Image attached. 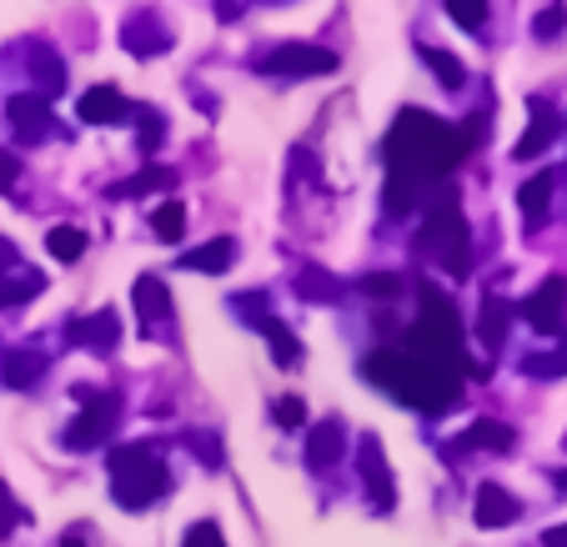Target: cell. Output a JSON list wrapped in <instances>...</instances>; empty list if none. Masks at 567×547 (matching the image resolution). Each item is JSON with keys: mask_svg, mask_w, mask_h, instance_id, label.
<instances>
[{"mask_svg": "<svg viewBox=\"0 0 567 547\" xmlns=\"http://www.w3.org/2000/svg\"><path fill=\"white\" fill-rule=\"evenodd\" d=\"M151 226H156L161 241H182V231H186V206H182V202H161L156 211H151Z\"/></svg>", "mask_w": 567, "mask_h": 547, "instance_id": "obj_25", "label": "cell"}, {"mask_svg": "<svg viewBox=\"0 0 567 547\" xmlns=\"http://www.w3.org/2000/svg\"><path fill=\"white\" fill-rule=\"evenodd\" d=\"M362 477L372 483L377 507H392V477H386V462H382V447H377V437L362 442Z\"/></svg>", "mask_w": 567, "mask_h": 547, "instance_id": "obj_17", "label": "cell"}, {"mask_svg": "<svg viewBox=\"0 0 567 547\" xmlns=\"http://www.w3.org/2000/svg\"><path fill=\"white\" fill-rule=\"evenodd\" d=\"M427 251L447 267V277H467L472 271V237H467V216H462L457 192H432V211H427Z\"/></svg>", "mask_w": 567, "mask_h": 547, "instance_id": "obj_4", "label": "cell"}, {"mask_svg": "<svg viewBox=\"0 0 567 547\" xmlns=\"http://www.w3.org/2000/svg\"><path fill=\"white\" fill-rule=\"evenodd\" d=\"M35 291H41V277H35V271H25L21 281H11V277H6V267H0V307L25 301V297H35Z\"/></svg>", "mask_w": 567, "mask_h": 547, "instance_id": "obj_28", "label": "cell"}, {"mask_svg": "<svg viewBox=\"0 0 567 547\" xmlns=\"http://www.w3.org/2000/svg\"><path fill=\"white\" fill-rule=\"evenodd\" d=\"M45 247H51L55 261H81L86 257V231L81 226H55L51 237H45Z\"/></svg>", "mask_w": 567, "mask_h": 547, "instance_id": "obj_24", "label": "cell"}, {"mask_svg": "<svg viewBox=\"0 0 567 547\" xmlns=\"http://www.w3.org/2000/svg\"><path fill=\"white\" fill-rule=\"evenodd\" d=\"M557 131H563V121H557V111L547 106V101H533V126H527V136L517 141V162H533V156H543L547 146L557 141Z\"/></svg>", "mask_w": 567, "mask_h": 547, "instance_id": "obj_10", "label": "cell"}, {"mask_svg": "<svg viewBox=\"0 0 567 547\" xmlns=\"http://www.w3.org/2000/svg\"><path fill=\"white\" fill-rule=\"evenodd\" d=\"M121 337V317L116 311H96L86 322H71V342L75 347H96V352H111Z\"/></svg>", "mask_w": 567, "mask_h": 547, "instance_id": "obj_12", "label": "cell"}, {"mask_svg": "<svg viewBox=\"0 0 567 547\" xmlns=\"http://www.w3.org/2000/svg\"><path fill=\"white\" fill-rule=\"evenodd\" d=\"M172 487V473H166V462L156 457V447L146 442H131V447H116L111 452V497L121 507H151L161 493Z\"/></svg>", "mask_w": 567, "mask_h": 547, "instance_id": "obj_3", "label": "cell"}, {"mask_svg": "<svg viewBox=\"0 0 567 547\" xmlns=\"http://www.w3.org/2000/svg\"><path fill=\"white\" fill-rule=\"evenodd\" d=\"M267 75H287V81H311V75H332L337 71V55L327 45H307V41H287L261 61Z\"/></svg>", "mask_w": 567, "mask_h": 547, "instance_id": "obj_6", "label": "cell"}, {"mask_svg": "<svg viewBox=\"0 0 567 547\" xmlns=\"http://www.w3.org/2000/svg\"><path fill=\"white\" fill-rule=\"evenodd\" d=\"M442 6L462 31H482V21H487V0H442Z\"/></svg>", "mask_w": 567, "mask_h": 547, "instance_id": "obj_27", "label": "cell"}, {"mask_svg": "<svg viewBox=\"0 0 567 547\" xmlns=\"http://www.w3.org/2000/svg\"><path fill=\"white\" fill-rule=\"evenodd\" d=\"M527 376H563L567 372V347H557V352H537L523 362Z\"/></svg>", "mask_w": 567, "mask_h": 547, "instance_id": "obj_29", "label": "cell"}, {"mask_svg": "<svg viewBox=\"0 0 567 547\" xmlns=\"http://www.w3.org/2000/svg\"><path fill=\"white\" fill-rule=\"evenodd\" d=\"M557 487H567V473H557Z\"/></svg>", "mask_w": 567, "mask_h": 547, "instance_id": "obj_37", "label": "cell"}, {"mask_svg": "<svg viewBox=\"0 0 567 547\" xmlns=\"http://www.w3.org/2000/svg\"><path fill=\"white\" fill-rule=\"evenodd\" d=\"M543 547H567V523H563V527H547V533H543Z\"/></svg>", "mask_w": 567, "mask_h": 547, "instance_id": "obj_35", "label": "cell"}, {"mask_svg": "<svg viewBox=\"0 0 567 547\" xmlns=\"http://www.w3.org/2000/svg\"><path fill=\"white\" fill-rule=\"evenodd\" d=\"M337 457H342V422H321L307 442V462L311 467H332Z\"/></svg>", "mask_w": 567, "mask_h": 547, "instance_id": "obj_18", "label": "cell"}, {"mask_svg": "<svg viewBox=\"0 0 567 547\" xmlns=\"http://www.w3.org/2000/svg\"><path fill=\"white\" fill-rule=\"evenodd\" d=\"M136 311L146 327H161L166 317H172V297H166V287H161L156 277H141L136 281Z\"/></svg>", "mask_w": 567, "mask_h": 547, "instance_id": "obj_16", "label": "cell"}, {"mask_svg": "<svg viewBox=\"0 0 567 547\" xmlns=\"http://www.w3.org/2000/svg\"><path fill=\"white\" fill-rule=\"evenodd\" d=\"M271 417H277L281 427H301V422H307V407H301V398H281L277 407H271Z\"/></svg>", "mask_w": 567, "mask_h": 547, "instance_id": "obj_32", "label": "cell"}, {"mask_svg": "<svg viewBox=\"0 0 567 547\" xmlns=\"http://www.w3.org/2000/svg\"><path fill=\"white\" fill-rule=\"evenodd\" d=\"M377 386H386L396 402H408L417 412H447L462 398V372L437 357H427L422 347L402 342V347H382V352L367 357L362 367Z\"/></svg>", "mask_w": 567, "mask_h": 547, "instance_id": "obj_2", "label": "cell"}, {"mask_svg": "<svg viewBox=\"0 0 567 547\" xmlns=\"http://www.w3.org/2000/svg\"><path fill=\"white\" fill-rule=\"evenodd\" d=\"M31 71H35V81L45 86V96H55V91L65 86V71H61V61H55L51 51H31Z\"/></svg>", "mask_w": 567, "mask_h": 547, "instance_id": "obj_26", "label": "cell"}, {"mask_svg": "<svg viewBox=\"0 0 567 547\" xmlns=\"http://www.w3.org/2000/svg\"><path fill=\"white\" fill-rule=\"evenodd\" d=\"M251 322H257L261 332L271 337V352H277V362H281V367H297V362H301V342H297V337H291V332H281V327L271 322L267 311H257V317H251Z\"/></svg>", "mask_w": 567, "mask_h": 547, "instance_id": "obj_22", "label": "cell"}, {"mask_svg": "<svg viewBox=\"0 0 567 547\" xmlns=\"http://www.w3.org/2000/svg\"><path fill=\"white\" fill-rule=\"evenodd\" d=\"M402 287H408V281L392 277V271H377V277H362V291H372V297H396Z\"/></svg>", "mask_w": 567, "mask_h": 547, "instance_id": "obj_31", "label": "cell"}, {"mask_svg": "<svg viewBox=\"0 0 567 547\" xmlns=\"http://www.w3.org/2000/svg\"><path fill=\"white\" fill-rule=\"evenodd\" d=\"M472 513H477L482 527H507V523H517V517H523V503H517L507 487L482 483L477 487V507H472Z\"/></svg>", "mask_w": 567, "mask_h": 547, "instance_id": "obj_11", "label": "cell"}, {"mask_svg": "<svg viewBox=\"0 0 567 547\" xmlns=\"http://www.w3.org/2000/svg\"><path fill=\"white\" fill-rule=\"evenodd\" d=\"M182 547H226V537H221V527L216 523H196L192 533H186Z\"/></svg>", "mask_w": 567, "mask_h": 547, "instance_id": "obj_30", "label": "cell"}, {"mask_svg": "<svg viewBox=\"0 0 567 547\" xmlns=\"http://www.w3.org/2000/svg\"><path fill=\"white\" fill-rule=\"evenodd\" d=\"M231 261H236V241H231V237H212L206 247L186 251L182 267H186V271H206V277H216V271H226Z\"/></svg>", "mask_w": 567, "mask_h": 547, "instance_id": "obj_13", "label": "cell"}, {"mask_svg": "<svg viewBox=\"0 0 567 547\" xmlns=\"http://www.w3.org/2000/svg\"><path fill=\"white\" fill-rule=\"evenodd\" d=\"M45 372V357L41 352H11L6 362H0V376H6V386H35V376Z\"/></svg>", "mask_w": 567, "mask_h": 547, "instance_id": "obj_19", "label": "cell"}, {"mask_svg": "<svg viewBox=\"0 0 567 547\" xmlns=\"http://www.w3.org/2000/svg\"><path fill=\"white\" fill-rule=\"evenodd\" d=\"M81 417L65 427V447L71 452H86V447H96V442H106L111 437V427H116V417H121V402H116V392H81Z\"/></svg>", "mask_w": 567, "mask_h": 547, "instance_id": "obj_5", "label": "cell"}, {"mask_svg": "<svg viewBox=\"0 0 567 547\" xmlns=\"http://www.w3.org/2000/svg\"><path fill=\"white\" fill-rule=\"evenodd\" d=\"M557 31H563V11H543V16H537V35H543V41H553Z\"/></svg>", "mask_w": 567, "mask_h": 547, "instance_id": "obj_34", "label": "cell"}, {"mask_svg": "<svg viewBox=\"0 0 567 547\" xmlns=\"http://www.w3.org/2000/svg\"><path fill=\"white\" fill-rule=\"evenodd\" d=\"M477 332H482V342H487V352H497V347H503V337H507V301H497V297L482 301Z\"/></svg>", "mask_w": 567, "mask_h": 547, "instance_id": "obj_21", "label": "cell"}, {"mask_svg": "<svg viewBox=\"0 0 567 547\" xmlns=\"http://www.w3.org/2000/svg\"><path fill=\"white\" fill-rule=\"evenodd\" d=\"M75 116L86 126H116V121H131V106L116 86H91L86 96L75 101Z\"/></svg>", "mask_w": 567, "mask_h": 547, "instance_id": "obj_8", "label": "cell"}, {"mask_svg": "<svg viewBox=\"0 0 567 547\" xmlns=\"http://www.w3.org/2000/svg\"><path fill=\"white\" fill-rule=\"evenodd\" d=\"M61 547H86V543H81V537H75V533H71V537H65V543H61Z\"/></svg>", "mask_w": 567, "mask_h": 547, "instance_id": "obj_36", "label": "cell"}, {"mask_svg": "<svg viewBox=\"0 0 567 547\" xmlns=\"http://www.w3.org/2000/svg\"><path fill=\"white\" fill-rule=\"evenodd\" d=\"M467 151H472V126L457 131L447 121L427 116V111H402L392 136H386V166H392V176H386V211L392 216L412 211L422 202V186L442 182Z\"/></svg>", "mask_w": 567, "mask_h": 547, "instance_id": "obj_1", "label": "cell"}, {"mask_svg": "<svg viewBox=\"0 0 567 547\" xmlns=\"http://www.w3.org/2000/svg\"><path fill=\"white\" fill-rule=\"evenodd\" d=\"M422 61L432 65V71H437V81L447 91H462L467 86V71H462V61L457 55H447V51H437V45H422Z\"/></svg>", "mask_w": 567, "mask_h": 547, "instance_id": "obj_23", "label": "cell"}, {"mask_svg": "<svg viewBox=\"0 0 567 547\" xmlns=\"http://www.w3.org/2000/svg\"><path fill=\"white\" fill-rule=\"evenodd\" d=\"M553 186H557V172H537L533 182L517 192V206H523V221L537 226L547 216V206H553Z\"/></svg>", "mask_w": 567, "mask_h": 547, "instance_id": "obj_15", "label": "cell"}, {"mask_svg": "<svg viewBox=\"0 0 567 547\" xmlns=\"http://www.w3.org/2000/svg\"><path fill=\"white\" fill-rule=\"evenodd\" d=\"M172 186H176V172H166V166H151V172H141V176H131V182L111 186V196H116V202H126V196H141V192H172Z\"/></svg>", "mask_w": 567, "mask_h": 547, "instance_id": "obj_20", "label": "cell"}, {"mask_svg": "<svg viewBox=\"0 0 567 547\" xmlns=\"http://www.w3.org/2000/svg\"><path fill=\"white\" fill-rule=\"evenodd\" d=\"M513 442H517V432L507 422H487V417L462 432V447H472V452H513Z\"/></svg>", "mask_w": 567, "mask_h": 547, "instance_id": "obj_14", "label": "cell"}, {"mask_svg": "<svg viewBox=\"0 0 567 547\" xmlns=\"http://www.w3.org/2000/svg\"><path fill=\"white\" fill-rule=\"evenodd\" d=\"M523 317L533 332L543 337H557L563 332V317H567V277H547L533 297L523 301Z\"/></svg>", "mask_w": 567, "mask_h": 547, "instance_id": "obj_7", "label": "cell"}, {"mask_svg": "<svg viewBox=\"0 0 567 547\" xmlns=\"http://www.w3.org/2000/svg\"><path fill=\"white\" fill-rule=\"evenodd\" d=\"M16 176H21V162L0 151V192H11V186H16Z\"/></svg>", "mask_w": 567, "mask_h": 547, "instance_id": "obj_33", "label": "cell"}, {"mask_svg": "<svg viewBox=\"0 0 567 547\" xmlns=\"http://www.w3.org/2000/svg\"><path fill=\"white\" fill-rule=\"evenodd\" d=\"M6 116H11V126L21 141H41L45 131H51V101L45 96H11L6 101Z\"/></svg>", "mask_w": 567, "mask_h": 547, "instance_id": "obj_9", "label": "cell"}]
</instances>
